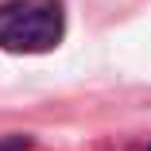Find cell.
I'll use <instances>...</instances> for the list:
<instances>
[{
	"mask_svg": "<svg viewBox=\"0 0 151 151\" xmlns=\"http://www.w3.org/2000/svg\"><path fill=\"white\" fill-rule=\"evenodd\" d=\"M66 39L62 0H0V50L47 54Z\"/></svg>",
	"mask_w": 151,
	"mask_h": 151,
	"instance_id": "cell-1",
	"label": "cell"
},
{
	"mask_svg": "<svg viewBox=\"0 0 151 151\" xmlns=\"http://www.w3.org/2000/svg\"><path fill=\"white\" fill-rule=\"evenodd\" d=\"M27 147H31L27 136H8V139H0V151H27Z\"/></svg>",
	"mask_w": 151,
	"mask_h": 151,
	"instance_id": "cell-2",
	"label": "cell"
},
{
	"mask_svg": "<svg viewBox=\"0 0 151 151\" xmlns=\"http://www.w3.org/2000/svg\"><path fill=\"white\" fill-rule=\"evenodd\" d=\"M147 151H151V147H147Z\"/></svg>",
	"mask_w": 151,
	"mask_h": 151,
	"instance_id": "cell-3",
	"label": "cell"
}]
</instances>
